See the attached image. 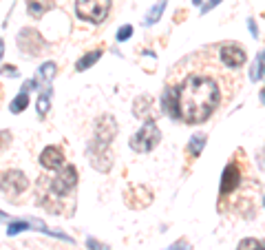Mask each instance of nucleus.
<instances>
[{"instance_id": "1", "label": "nucleus", "mask_w": 265, "mask_h": 250, "mask_svg": "<svg viewBox=\"0 0 265 250\" xmlns=\"http://www.w3.org/2000/svg\"><path fill=\"white\" fill-rule=\"evenodd\" d=\"M221 102L219 84L210 76L192 73L177 89V107H179V120L188 124H199L208 120Z\"/></svg>"}, {"instance_id": "2", "label": "nucleus", "mask_w": 265, "mask_h": 250, "mask_svg": "<svg viewBox=\"0 0 265 250\" xmlns=\"http://www.w3.org/2000/svg\"><path fill=\"white\" fill-rule=\"evenodd\" d=\"M75 11L86 23H102L110 11V0H75Z\"/></svg>"}, {"instance_id": "3", "label": "nucleus", "mask_w": 265, "mask_h": 250, "mask_svg": "<svg viewBox=\"0 0 265 250\" xmlns=\"http://www.w3.org/2000/svg\"><path fill=\"white\" fill-rule=\"evenodd\" d=\"M161 142V131L155 126V122H146L139 131L131 138V148L137 153H148Z\"/></svg>"}, {"instance_id": "4", "label": "nucleus", "mask_w": 265, "mask_h": 250, "mask_svg": "<svg viewBox=\"0 0 265 250\" xmlns=\"http://www.w3.org/2000/svg\"><path fill=\"white\" fill-rule=\"evenodd\" d=\"M75 186H78V170H75V166H71V164L64 166L51 182V191H53V195H57V197L69 195Z\"/></svg>"}, {"instance_id": "5", "label": "nucleus", "mask_w": 265, "mask_h": 250, "mask_svg": "<svg viewBox=\"0 0 265 250\" xmlns=\"http://www.w3.org/2000/svg\"><path fill=\"white\" fill-rule=\"evenodd\" d=\"M29 186V179L22 170H7V173L0 177V191L7 193V195H22Z\"/></svg>"}, {"instance_id": "6", "label": "nucleus", "mask_w": 265, "mask_h": 250, "mask_svg": "<svg viewBox=\"0 0 265 250\" xmlns=\"http://www.w3.org/2000/svg\"><path fill=\"white\" fill-rule=\"evenodd\" d=\"M219 58H221V62H223L225 67L238 69V67L245 64L247 56L238 45H234V42H225V45H221V49H219Z\"/></svg>"}, {"instance_id": "7", "label": "nucleus", "mask_w": 265, "mask_h": 250, "mask_svg": "<svg viewBox=\"0 0 265 250\" xmlns=\"http://www.w3.org/2000/svg\"><path fill=\"white\" fill-rule=\"evenodd\" d=\"M241 184V166L237 162H230L223 170V177H221V186H219V195L228 197L230 193H234Z\"/></svg>"}, {"instance_id": "8", "label": "nucleus", "mask_w": 265, "mask_h": 250, "mask_svg": "<svg viewBox=\"0 0 265 250\" xmlns=\"http://www.w3.org/2000/svg\"><path fill=\"white\" fill-rule=\"evenodd\" d=\"M115 133H117V122L110 115L100 117V122H97V126H95V142L100 144V146H108L110 139L115 138Z\"/></svg>"}, {"instance_id": "9", "label": "nucleus", "mask_w": 265, "mask_h": 250, "mask_svg": "<svg viewBox=\"0 0 265 250\" xmlns=\"http://www.w3.org/2000/svg\"><path fill=\"white\" fill-rule=\"evenodd\" d=\"M18 45H20L22 51H29V56H35L38 49L42 47V38L33 29H22L20 36H18Z\"/></svg>"}, {"instance_id": "10", "label": "nucleus", "mask_w": 265, "mask_h": 250, "mask_svg": "<svg viewBox=\"0 0 265 250\" xmlns=\"http://www.w3.org/2000/svg\"><path fill=\"white\" fill-rule=\"evenodd\" d=\"M40 164L49 170L62 168V164H64V153H62L57 146H47L42 153H40Z\"/></svg>"}, {"instance_id": "11", "label": "nucleus", "mask_w": 265, "mask_h": 250, "mask_svg": "<svg viewBox=\"0 0 265 250\" xmlns=\"http://www.w3.org/2000/svg\"><path fill=\"white\" fill-rule=\"evenodd\" d=\"M161 107H163V113L168 117H175L179 120V107H177V89L175 86H168L161 95Z\"/></svg>"}, {"instance_id": "12", "label": "nucleus", "mask_w": 265, "mask_h": 250, "mask_svg": "<svg viewBox=\"0 0 265 250\" xmlns=\"http://www.w3.org/2000/svg\"><path fill=\"white\" fill-rule=\"evenodd\" d=\"M51 7H53V0H26V11H29L33 18L44 16Z\"/></svg>"}, {"instance_id": "13", "label": "nucleus", "mask_w": 265, "mask_h": 250, "mask_svg": "<svg viewBox=\"0 0 265 250\" xmlns=\"http://www.w3.org/2000/svg\"><path fill=\"white\" fill-rule=\"evenodd\" d=\"M100 58H102V51H100V49H97V51H88L86 56H82V58L78 60L75 69H78V71H86V69L93 67V64H95Z\"/></svg>"}, {"instance_id": "14", "label": "nucleus", "mask_w": 265, "mask_h": 250, "mask_svg": "<svg viewBox=\"0 0 265 250\" xmlns=\"http://www.w3.org/2000/svg\"><path fill=\"white\" fill-rule=\"evenodd\" d=\"M265 76V51H261L259 56H256V62L252 64V71H250V80L259 82L261 78Z\"/></svg>"}, {"instance_id": "15", "label": "nucleus", "mask_w": 265, "mask_h": 250, "mask_svg": "<svg viewBox=\"0 0 265 250\" xmlns=\"http://www.w3.org/2000/svg\"><path fill=\"white\" fill-rule=\"evenodd\" d=\"M26 107H29V93L20 91V93H18L16 98L11 100V104H9V111H11V113H22Z\"/></svg>"}, {"instance_id": "16", "label": "nucleus", "mask_w": 265, "mask_h": 250, "mask_svg": "<svg viewBox=\"0 0 265 250\" xmlns=\"http://www.w3.org/2000/svg\"><path fill=\"white\" fill-rule=\"evenodd\" d=\"M49 107H51V86H44V91L38 98V115L44 117L49 113Z\"/></svg>"}, {"instance_id": "17", "label": "nucleus", "mask_w": 265, "mask_h": 250, "mask_svg": "<svg viewBox=\"0 0 265 250\" xmlns=\"http://www.w3.org/2000/svg\"><path fill=\"white\" fill-rule=\"evenodd\" d=\"M203 146H206V135L203 133H194L192 138H190V144H188V153L192 157H197L199 153L203 151Z\"/></svg>"}, {"instance_id": "18", "label": "nucleus", "mask_w": 265, "mask_h": 250, "mask_svg": "<svg viewBox=\"0 0 265 250\" xmlns=\"http://www.w3.org/2000/svg\"><path fill=\"white\" fill-rule=\"evenodd\" d=\"M148 104H153V100H150L148 95L137 98L135 100V107H132V113H135L137 117H141V120H146V115H148Z\"/></svg>"}, {"instance_id": "19", "label": "nucleus", "mask_w": 265, "mask_h": 250, "mask_svg": "<svg viewBox=\"0 0 265 250\" xmlns=\"http://www.w3.org/2000/svg\"><path fill=\"white\" fill-rule=\"evenodd\" d=\"M55 62H47V64H42V67L38 69V80H42V82H51L53 80V76H55Z\"/></svg>"}, {"instance_id": "20", "label": "nucleus", "mask_w": 265, "mask_h": 250, "mask_svg": "<svg viewBox=\"0 0 265 250\" xmlns=\"http://www.w3.org/2000/svg\"><path fill=\"white\" fill-rule=\"evenodd\" d=\"M237 250H265V241L247 237V239L238 241V248H237Z\"/></svg>"}, {"instance_id": "21", "label": "nucleus", "mask_w": 265, "mask_h": 250, "mask_svg": "<svg viewBox=\"0 0 265 250\" xmlns=\"http://www.w3.org/2000/svg\"><path fill=\"white\" fill-rule=\"evenodd\" d=\"M29 228H31V222H9L7 235L13 237V235H18V232H22V230H29Z\"/></svg>"}, {"instance_id": "22", "label": "nucleus", "mask_w": 265, "mask_h": 250, "mask_svg": "<svg viewBox=\"0 0 265 250\" xmlns=\"http://www.w3.org/2000/svg\"><path fill=\"white\" fill-rule=\"evenodd\" d=\"M163 7H166V2H163V0H159L157 5H155V9L148 14V18H146V25H153V23H157V20H159V16H161V11H163Z\"/></svg>"}, {"instance_id": "23", "label": "nucleus", "mask_w": 265, "mask_h": 250, "mask_svg": "<svg viewBox=\"0 0 265 250\" xmlns=\"http://www.w3.org/2000/svg\"><path fill=\"white\" fill-rule=\"evenodd\" d=\"M131 36H132V25H124V27L117 31V40H119V42L128 40Z\"/></svg>"}, {"instance_id": "24", "label": "nucleus", "mask_w": 265, "mask_h": 250, "mask_svg": "<svg viewBox=\"0 0 265 250\" xmlns=\"http://www.w3.org/2000/svg\"><path fill=\"white\" fill-rule=\"evenodd\" d=\"M0 76H9V78H18V69L13 64H7V67L0 69Z\"/></svg>"}, {"instance_id": "25", "label": "nucleus", "mask_w": 265, "mask_h": 250, "mask_svg": "<svg viewBox=\"0 0 265 250\" xmlns=\"http://www.w3.org/2000/svg\"><path fill=\"white\" fill-rule=\"evenodd\" d=\"M86 246H88L91 250H108V246H106V244H100V241H95V239H88Z\"/></svg>"}, {"instance_id": "26", "label": "nucleus", "mask_w": 265, "mask_h": 250, "mask_svg": "<svg viewBox=\"0 0 265 250\" xmlns=\"http://www.w3.org/2000/svg\"><path fill=\"white\" fill-rule=\"evenodd\" d=\"M219 2H221V0H208V5H203V14H206V11H210L212 7H216Z\"/></svg>"}, {"instance_id": "27", "label": "nucleus", "mask_w": 265, "mask_h": 250, "mask_svg": "<svg viewBox=\"0 0 265 250\" xmlns=\"http://www.w3.org/2000/svg\"><path fill=\"white\" fill-rule=\"evenodd\" d=\"M247 27H250V31H252V33H254V36H256V33H259V29H256L254 20H247Z\"/></svg>"}, {"instance_id": "28", "label": "nucleus", "mask_w": 265, "mask_h": 250, "mask_svg": "<svg viewBox=\"0 0 265 250\" xmlns=\"http://www.w3.org/2000/svg\"><path fill=\"white\" fill-rule=\"evenodd\" d=\"M168 250H190L188 246H184V244H179V246H172V248H168Z\"/></svg>"}, {"instance_id": "29", "label": "nucleus", "mask_w": 265, "mask_h": 250, "mask_svg": "<svg viewBox=\"0 0 265 250\" xmlns=\"http://www.w3.org/2000/svg\"><path fill=\"white\" fill-rule=\"evenodd\" d=\"M2 222H9V217L2 213V210H0V223H2Z\"/></svg>"}, {"instance_id": "30", "label": "nucleus", "mask_w": 265, "mask_h": 250, "mask_svg": "<svg viewBox=\"0 0 265 250\" xmlns=\"http://www.w3.org/2000/svg\"><path fill=\"white\" fill-rule=\"evenodd\" d=\"M2 54H4V42H2V38H0V58H2Z\"/></svg>"}, {"instance_id": "31", "label": "nucleus", "mask_w": 265, "mask_h": 250, "mask_svg": "<svg viewBox=\"0 0 265 250\" xmlns=\"http://www.w3.org/2000/svg\"><path fill=\"white\" fill-rule=\"evenodd\" d=\"M261 102L265 104V86H263V89H261Z\"/></svg>"}, {"instance_id": "32", "label": "nucleus", "mask_w": 265, "mask_h": 250, "mask_svg": "<svg viewBox=\"0 0 265 250\" xmlns=\"http://www.w3.org/2000/svg\"><path fill=\"white\" fill-rule=\"evenodd\" d=\"M263 204H265V199H263Z\"/></svg>"}]
</instances>
